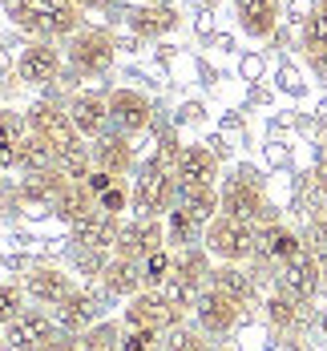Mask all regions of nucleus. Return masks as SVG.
Wrapping results in <instances>:
<instances>
[{
  "label": "nucleus",
  "instance_id": "26",
  "mask_svg": "<svg viewBox=\"0 0 327 351\" xmlns=\"http://www.w3.org/2000/svg\"><path fill=\"white\" fill-rule=\"evenodd\" d=\"M263 315L267 323L275 327V331H299L303 327V315H307V303H299V299H291L287 291H271L267 295V303H263Z\"/></svg>",
  "mask_w": 327,
  "mask_h": 351
},
{
  "label": "nucleus",
  "instance_id": "51",
  "mask_svg": "<svg viewBox=\"0 0 327 351\" xmlns=\"http://www.w3.org/2000/svg\"><path fill=\"white\" fill-rule=\"evenodd\" d=\"M0 174H4V170H0ZM0 186H4V178H0Z\"/></svg>",
  "mask_w": 327,
  "mask_h": 351
},
{
  "label": "nucleus",
  "instance_id": "15",
  "mask_svg": "<svg viewBox=\"0 0 327 351\" xmlns=\"http://www.w3.org/2000/svg\"><path fill=\"white\" fill-rule=\"evenodd\" d=\"M166 243V222L162 218H134V222H121V234L113 243V254L121 258H149L154 250H162Z\"/></svg>",
  "mask_w": 327,
  "mask_h": 351
},
{
  "label": "nucleus",
  "instance_id": "50",
  "mask_svg": "<svg viewBox=\"0 0 327 351\" xmlns=\"http://www.w3.org/2000/svg\"><path fill=\"white\" fill-rule=\"evenodd\" d=\"M215 351H234V348H215Z\"/></svg>",
  "mask_w": 327,
  "mask_h": 351
},
{
  "label": "nucleus",
  "instance_id": "45",
  "mask_svg": "<svg viewBox=\"0 0 327 351\" xmlns=\"http://www.w3.org/2000/svg\"><path fill=\"white\" fill-rule=\"evenodd\" d=\"M307 65L319 73V77H327V49L324 53H307Z\"/></svg>",
  "mask_w": 327,
  "mask_h": 351
},
{
  "label": "nucleus",
  "instance_id": "5",
  "mask_svg": "<svg viewBox=\"0 0 327 351\" xmlns=\"http://www.w3.org/2000/svg\"><path fill=\"white\" fill-rule=\"evenodd\" d=\"M174 206H178V178H174V170H162V166L149 162L142 174L134 178L130 210L138 218H166Z\"/></svg>",
  "mask_w": 327,
  "mask_h": 351
},
{
  "label": "nucleus",
  "instance_id": "47",
  "mask_svg": "<svg viewBox=\"0 0 327 351\" xmlns=\"http://www.w3.org/2000/svg\"><path fill=\"white\" fill-rule=\"evenodd\" d=\"M73 4H81V8H109L113 0H73Z\"/></svg>",
  "mask_w": 327,
  "mask_h": 351
},
{
  "label": "nucleus",
  "instance_id": "23",
  "mask_svg": "<svg viewBox=\"0 0 327 351\" xmlns=\"http://www.w3.org/2000/svg\"><path fill=\"white\" fill-rule=\"evenodd\" d=\"M210 287H218L222 295H230L243 307L258 303V279L247 271V263H218L215 275H210Z\"/></svg>",
  "mask_w": 327,
  "mask_h": 351
},
{
  "label": "nucleus",
  "instance_id": "16",
  "mask_svg": "<svg viewBox=\"0 0 327 351\" xmlns=\"http://www.w3.org/2000/svg\"><path fill=\"white\" fill-rule=\"evenodd\" d=\"M307 250V239L299 234V230H291L287 222H267V226H258V250H254V258L258 263H267V267H283L291 258H299Z\"/></svg>",
  "mask_w": 327,
  "mask_h": 351
},
{
  "label": "nucleus",
  "instance_id": "22",
  "mask_svg": "<svg viewBox=\"0 0 327 351\" xmlns=\"http://www.w3.org/2000/svg\"><path fill=\"white\" fill-rule=\"evenodd\" d=\"M93 170H106L113 178H125L134 170V145L125 134H101L93 138Z\"/></svg>",
  "mask_w": 327,
  "mask_h": 351
},
{
  "label": "nucleus",
  "instance_id": "9",
  "mask_svg": "<svg viewBox=\"0 0 327 351\" xmlns=\"http://www.w3.org/2000/svg\"><path fill=\"white\" fill-rule=\"evenodd\" d=\"M275 287L279 291H287L291 299H299V303H315L319 295H324V271H319V254L307 246L299 258H291L283 263L279 271H275Z\"/></svg>",
  "mask_w": 327,
  "mask_h": 351
},
{
  "label": "nucleus",
  "instance_id": "3",
  "mask_svg": "<svg viewBox=\"0 0 327 351\" xmlns=\"http://www.w3.org/2000/svg\"><path fill=\"white\" fill-rule=\"evenodd\" d=\"M202 246L218 263H251L254 250H258V226L243 222V218H230V214H218L215 222H206Z\"/></svg>",
  "mask_w": 327,
  "mask_h": 351
},
{
  "label": "nucleus",
  "instance_id": "19",
  "mask_svg": "<svg viewBox=\"0 0 327 351\" xmlns=\"http://www.w3.org/2000/svg\"><path fill=\"white\" fill-rule=\"evenodd\" d=\"M21 287H25V295L33 299L36 307H49V311L61 307V303L73 295V279L61 271V267H33Z\"/></svg>",
  "mask_w": 327,
  "mask_h": 351
},
{
  "label": "nucleus",
  "instance_id": "20",
  "mask_svg": "<svg viewBox=\"0 0 327 351\" xmlns=\"http://www.w3.org/2000/svg\"><path fill=\"white\" fill-rule=\"evenodd\" d=\"M97 279H101L106 299H134L138 291H145L142 263H138V258H121V254H109V263L101 267Z\"/></svg>",
  "mask_w": 327,
  "mask_h": 351
},
{
  "label": "nucleus",
  "instance_id": "28",
  "mask_svg": "<svg viewBox=\"0 0 327 351\" xmlns=\"http://www.w3.org/2000/svg\"><path fill=\"white\" fill-rule=\"evenodd\" d=\"M16 170L21 174H49V170H57V149L45 138H36V134H25L16 141Z\"/></svg>",
  "mask_w": 327,
  "mask_h": 351
},
{
  "label": "nucleus",
  "instance_id": "37",
  "mask_svg": "<svg viewBox=\"0 0 327 351\" xmlns=\"http://www.w3.org/2000/svg\"><path fill=\"white\" fill-rule=\"evenodd\" d=\"M25 299H29L25 287H16V282H0V331L25 311Z\"/></svg>",
  "mask_w": 327,
  "mask_h": 351
},
{
  "label": "nucleus",
  "instance_id": "38",
  "mask_svg": "<svg viewBox=\"0 0 327 351\" xmlns=\"http://www.w3.org/2000/svg\"><path fill=\"white\" fill-rule=\"evenodd\" d=\"M162 348H166V335H158V331H142V327L121 331V351H162Z\"/></svg>",
  "mask_w": 327,
  "mask_h": 351
},
{
  "label": "nucleus",
  "instance_id": "6",
  "mask_svg": "<svg viewBox=\"0 0 327 351\" xmlns=\"http://www.w3.org/2000/svg\"><path fill=\"white\" fill-rule=\"evenodd\" d=\"M210 275H215V267H210V250L206 246H186L174 254V275L170 282L162 287L178 307L186 311H194V299L210 287Z\"/></svg>",
  "mask_w": 327,
  "mask_h": 351
},
{
  "label": "nucleus",
  "instance_id": "34",
  "mask_svg": "<svg viewBox=\"0 0 327 351\" xmlns=\"http://www.w3.org/2000/svg\"><path fill=\"white\" fill-rule=\"evenodd\" d=\"M77 348L81 351H121V327L101 319L97 327H89L85 335H77Z\"/></svg>",
  "mask_w": 327,
  "mask_h": 351
},
{
  "label": "nucleus",
  "instance_id": "1",
  "mask_svg": "<svg viewBox=\"0 0 327 351\" xmlns=\"http://www.w3.org/2000/svg\"><path fill=\"white\" fill-rule=\"evenodd\" d=\"M4 16L33 40H69L81 33V4L73 0H0Z\"/></svg>",
  "mask_w": 327,
  "mask_h": 351
},
{
  "label": "nucleus",
  "instance_id": "13",
  "mask_svg": "<svg viewBox=\"0 0 327 351\" xmlns=\"http://www.w3.org/2000/svg\"><path fill=\"white\" fill-rule=\"evenodd\" d=\"M53 319L61 323V331L85 335L89 327H97V323L106 319V295H97V291H89V287H73L69 299H65L61 307H53Z\"/></svg>",
  "mask_w": 327,
  "mask_h": 351
},
{
  "label": "nucleus",
  "instance_id": "8",
  "mask_svg": "<svg viewBox=\"0 0 327 351\" xmlns=\"http://www.w3.org/2000/svg\"><path fill=\"white\" fill-rule=\"evenodd\" d=\"M57 335H61V323L53 319L49 307H25L4 327V351H40Z\"/></svg>",
  "mask_w": 327,
  "mask_h": 351
},
{
  "label": "nucleus",
  "instance_id": "29",
  "mask_svg": "<svg viewBox=\"0 0 327 351\" xmlns=\"http://www.w3.org/2000/svg\"><path fill=\"white\" fill-rule=\"evenodd\" d=\"M178 206L182 210H190L198 222H215L218 214H222V194H218L215 186H182L178 182Z\"/></svg>",
  "mask_w": 327,
  "mask_h": 351
},
{
  "label": "nucleus",
  "instance_id": "18",
  "mask_svg": "<svg viewBox=\"0 0 327 351\" xmlns=\"http://www.w3.org/2000/svg\"><path fill=\"white\" fill-rule=\"evenodd\" d=\"M65 109H69V117L81 138H101L109 130V97L93 93V89H77L65 101Z\"/></svg>",
  "mask_w": 327,
  "mask_h": 351
},
{
  "label": "nucleus",
  "instance_id": "41",
  "mask_svg": "<svg viewBox=\"0 0 327 351\" xmlns=\"http://www.w3.org/2000/svg\"><path fill=\"white\" fill-rule=\"evenodd\" d=\"M25 134H21V121H16V113H0V141H21Z\"/></svg>",
  "mask_w": 327,
  "mask_h": 351
},
{
  "label": "nucleus",
  "instance_id": "27",
  "mask_svg": "<svg viewBox=\"0 0 327 351\" xmlns=\"http://www.w3.org/2000/svg\"><path fill=\"white\" fill-rule=\"evenodd\" d=\"M49 210L57 214L61 222L77 226V222H81V218H85L89 210H97V194H93V190H89L85 182H69V186H65V190L57 194V202H53Z\"/></svg>",
  "mask_w": 327,
  "mask_h": 351
},
{
  "label": "nucleus",
  "instance_id": "49",
  "mask_svg": "<svg viewBox=\"0 0 327 351\" xmlns=\"http://www.w3.org/2000/svg\"><path fill=\"white\" fill-rule=\"evenodd\" d=\"M0 351H4V331H0Z\"/></svg>",
  "mask_w": 327,
  "mask_h": 351
},
{
  "label": "nucleus",
  "instance_id": "39",
  "mask_svg": "<svg viewBox=\"0 0 327 351\" xmlns=\"http://www.w3.org/2000/svg\"><path fill=\"white\" fill-rule=\"evenodd\" d=\"M97 206L109 214H121V210H130V190L121 186V182H113L106 194H97Z\"/></svg>",
  "mask_w": 327,
  "mask_h": 351
},
{
  "label": "nucleus",
  "instance_id": "43",
  "mask_svg": "<svg viewBox=\"0 0 327 351\" xmlns=\"http://www.w3.org/2000/svg\"><path fill=\"white\" fill-rule=\"evenodd\" d=\"M40 351H81V348H77V335H69V331H61L57 339H49V343H45Z\"/></svg>",
  "mask_w": 327,
  "mask_h": 351
},
{
  "label": "nucleus",
  "instance_id": "44",
  "mask_svg": "<svg viewBox=\"0 0 327 351\" xmlns=\"http://www.w3.org/2000/svg\"><path fill=\"white\" fill-rule=\"evenodd\" d=\"M0 170H16V141H0Z\"/></svg>",
  "mask_w": 327,
  "mask_h": 351
},
{
  "label": "nucleus",
  "instance_id": "14",
  "mask_svg": "<svg viewBox=\"0 0 327 351\" xmlns=\"http://www.w3.org/2000/svg\"><path fill=\"white\" fill-rule=\"evenodd\" d=\"M154 121V106L149 97L138 93V89H113L109 93V125L113 134H125V138H138L149 130Z\"/></svg>",
  "mask_w": 327,
  "mask_h": 351
},
{
  "label": "nucleus",
  "instance_id": "17",
  "mask_svg": "<svg viewBox=\"0 0 327 351\" xmlns=\"http://www.w3.org/2000/svg\"><path fill=\"white\" fill-rule=\"evenodd\" d=\"M121 234V214H109V210H89L77 226H73V246L77 250H106L113 254V243Z\"/></svg>",
  "mask_w": 327,
  "mask_h": 351
},
{
  "label": "nucleus",
  "instance_id": "21",
  "mask_svg": "<svg viewBox=\"0 0 327 351\" xmlns=\"http://www.w3.org/2000/svg\"><path fill=\"white\" fill-rule=\"evenodd\" d=\"M279 12H283L279 0H234V21L251 40H267L275 33L279 29Z\"/></svg>",
  "mask_w": 327,
  "mask_h": 351
},
{
  "label": "nucleus",
  "instance_id": "2",
  "mask_svg": "<svg viewBox=\"0 0 327 351\" xmlns=\"http://www.w3.org/2000/svg\"><path fill=\"white\" fill-rule=\"evenodd\" d=\"M222 214L230 218H243L254 226H267V222H279L275 206L267 202V182L254 166H239L230 178H222Z\"/></svg>",
  "mask_w": 327,
  "mask_h": 351
},
{
  "label": "nucleus",
  "instance_id": "11",
  "mask_svg": "<svg viewBox=\"0 0 327 351\" xmlns=\"http://www.w3.org/2000/svg\"><path fill=\"white\" fill-rule=\"evenodd\" d=\"M25 125H29V134L49 141L57 154H61L65 145H73V141H81V134H77V125H73V117H69V109L53 106V101H33V109L25 113Z\"/></svg>",
  "mask_w": 327,
  "mask_h": 351
},
{
  "label": "nucleus",
  "instance_id": "25",
  "mask_svg": "<svg viewBox=\"0 0 327 351\" xmlns=\"http://www.w3.org/2000/svg\"><path fill=\"white\" fill-rule=\"evenodd\" d=\"M125 25H130L138 36L154 40V36L170 33V29L178 25V16H174V8H170V4H138V8H130V12H125Z\"/></svg>",
  "mask_w": 327,
  "mask_h": 351
},
{
  "label": "nucleus",
  "instance_id": "33",
  "mask_svg": "<svg viewBox=\"0 0 327 351\" xmlns=\"http://www.w3.org/2000/svg\"><path fill=\"white\" fill-rule=\"evenodd\" d=\"M299 36H303V53H324L327 49V0H319V4L307 12Z\"/></svg>",
  "mask_w": 327,
  "mask_h": 351
},
{
  "label": "nucleus",
  "instance_id": "35",
  "mask_svg": "<svg viewBox=\"0 0 327 351\" xmlns=\"http://www.w3.org/2000/svg\"><path fill=\"white\" fill-rule=\"evenodd\" d=\"M170 275H174V250H170V246H162V250H154L149 258H142L145 287H166Z\"/></svg>",
  "mask_w": 327,
  "mask_h": 351
},
{
  "label": "nucleus",
  "instance_id": "24",
  "mask_svg": "<svg viewBox=\"0 0 327 351\" xmlns=\"http://www.w3.org/2000/svg\"><path fill=\"white\" fill-rule=\"evenodd\" d=\"M174 178L182 186H215L218 182V154H210L206 145H182L178 166H174Z\"/></svg>",
  "mask_w": 327,
  "mask_h": 351
},
{
  "label": "nucleus",
  "instance_id": "4",
  "mask_svg": "<svg viewBox=\"0 0 327 351\" xmlns=\"http://www.w3.org/2000/svg\"><path fill=\"white\" fill-rule=\"evenodd\" d=\"M125 327H142V331H158V335H170L174 327L186 323V307H178L162 287H145L134 299H125Z\"/></svg>",
  "mask_w": 327,
  "mask_h": 351
},
{
  "label": "nucleus",
  "instance_id": "31",
  "mask_svg": "<svg viewBox=\"0 0 327 351\" xmlns=\"http://www.w3.org/2000/svg\"><path fill=\"white\" fill-rule=\"evenodd\" d=\"M202 234H206V222H198L190 210L174 206V210L166 214V243L170 246H178V250H186V246H202Z\"/></svg>",
  "mask_w": 327,
  "mask_h": 351
},
{
  "label": "nucleus",
  "instance_id": "10",
  "mask_svg": "<svg viewBox=\"0 0 327 351\" xmlns=\"http://www.w3.org/2000/svg\"><path fill=\"white\" fill-rule=\"evenodd\" d=\"M243 319V303H234L230 295H222L218 287H206L198 299H194V327H202L210 339H222L239 327Z\"/></svg>",
  "mask_w": 327,
  "mask_h": 351
},
{
  "label": "nucleus",
  "instance_id": "40",
  "mask_svg": "<svg viewBox=\"0 0 327 351\" xmlns=\"http://www.w3.org/2000/svg\"><path fill=\"white\" fill-rule=\"evenodd\" d=\"M311 250H319V254H327V210H319L315 218H311Z\"/></svg>",
  "mask_w": 327,
  "mask_h": 351
},
{
  "label": "nucleus",
  "instance_id": "32",
  "mask_svg": "<svg viewBox=\"0 0 327 351\" xmlns=\"http://www.w3.org/2000/svg\"><path fill=\"white\" fill-rule=\"evenodd\" d=\"M57 170L73 182H85V178L93 174V145H85V141H73L65 145L61 154H57Z\"/></svg>",
  "mask_w": 327,
  "mask_h": 351
},
{
  "label": "nucleus",
  "instance_id": "7",
  "mask_svg": "<svg viewBox=\"0 0 327 351\" xmlns=\"http://www.w3.org/2000/svg\"><path fill=\"white\" fill-rule=\"evenodd\" d=\"M65 65L81 77H101V73L113 69V57H117V45L106 29H81L73 33L65 45Z\"/></svg>",
  "mask_w": 327,
  "mask_h": 351
},
{
  "label": "nucleus",
  "instance_id": "46",
  "mask_svg": "<svg viewBox=\"0 0 327 351\" xmlns=\"http://www.w3.org/2000/svg\"><path fill=\"white\" fill-rule=\"evenodd\" d=\"M315 186H319V194L327 198V158L319 162V166H315Z\"/></svg>",
  "mask_w": 327,
  "mask_h": 351
},
{
  "label": "nucleus",
  "instance_id": "48",
  "mask_svg": "<svg viewBox=\"0 0 327 351\" xmlns=\"http://www.w3.org/2000/svg\"><path fill=\"white\" fill-rule=\"evenodd\" d=\"M319 331H324V339H327V307H324V315H319Z\"/></svg>",
  "mask_w": 327,
  "mask_h": 351
},
{
  "label": "nucleus",
  "instance_id": "30",
  "mask_svg": "<svg viewBox=\"0 0 327 351\" xmlns=\"http://www.w3.org/2000/svg\"><path fill=\"white\" fill-rule=\"evenodd\" d=\"M73 178H65L61 170H49V174H25L21 178V198L25 202H36V206H53L57 194L69 186Z\"/></svg>",
  "mask_w": 327,
  "mask_h": 351
},
{
  "label": "nucleus",
  "instance_id": "42",
  "mask_svg": "<svg viewBox=\"0 0 327 351\" xmlns=\"http://www.w3.org/2000/svg\"><path fill=\"white\" fill-rule=\"evenodd\" d=\"M113 182H117V178H113V174H106V170H93V174L85 178V186H89L93 194H106V190L113 186Z\"/></svg>",
  "mask_w": 327,
  "mask_h": 351
},
{
  "label": "nucleus",
  "instance_id": "36",
  "mask_svg": "<svg viewBox=\"0 0 327 351\" xmlns=\"http://www.w3.org/2000/svg\"><path fill=\"white\" fill-rule=\"evenodd\" d=\"M162 351H215V348H210V335H206L202 327L182 323V327H174V331L166 335V348Z\"/></svg>",
  "mask_w": 327,
  "mask_h": 351
},
{
  "label": "nucleus",
  "instance_id": "12",
  "mask_svg": "<svg viewBox=\"0 0 327 351\" xmlns=\"http://www.w3.org/2000/svg\"><path fill=\"white\" fill-rule=\"evenodd\" d=\"M61 69H65V49L57 40H33L16 57V77L25 85H49L61 77Z\"/></svg>",
  "mask_w": 327,
  "mask_h": 351
}]
</instances>
